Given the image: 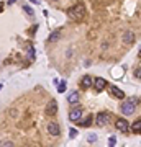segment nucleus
<instances>
[{
    "label": "nucleus",
    "instance_id": "obj_1",
    "mask_svg": "<svg viewBox=\"0 0 141 147\" xmlns=\"http://www.w3.org/2000/svg\"><path fill=\"white\" fill-rule=\"evenodd\" d=\"M140 105V98H126V101H123L121 103V113L125 114V116H131V114L136 111V106Z\"/></svg>",
    "mask_w": 141,
    "mask_h": 147
},
{
    "label": "nucleus",
    "instance_id": "obj_2",
    "mask_svg": "<svg viewBox=\"0 0 141 147\" xmlns=\"http://www.w3.org/2000/svg\"><path fill=\"white\" fill-rule=\"evenodd\" d=\"M67 13H69L71 18H74V20H81L82 16L85 15V7H84V3H77L72 8H69Z\"/></svg>",
    "mask_w": 141,
    "mask_h": 147
},
{
    "label": "nucleus",
    "instance_id": "obj_3",
    "mask_svg": "<svg viewBox=\"0 0 141 147\" xmlns=\"http://www.w3.org/2000/svg\"><path fill=\"white\" fill-rule=\"evenodd\" d=\"M95 123H97V126H107L108 123H110V114L105 113V111H102V113L97 114V118H95Z\"/></svg>",
    "mask_w": 141,
    "mask_h": 147
},
{
    "label": "nucleus",
    "instance_id": "obj_4",
    "mask_svg": "<svg viewBox=\"0 0 141 147\" xmlns=\"http://www.w3.org/2000/svg\"><path fill=\"white\" fill-rule=\"evenodd\" d=\"M46 127H48V133L51 134L53 137H58V136L61 134V126L58 124V123H54V121H49Z\"/></svg>",
    "mask_w": 141,
    "mask_h": 147
},
{
    "label": "nucleus",
    "instance_id": "obj_5",
    "mask_svg": "<svg viewBox=\"0 0 141 147\" xmlns=\"http://www.w3.org/2000/svg\"><path fill=\"white\" fill-rule=\"evenodd\" d=\"M115 127L121 131V133H128L130 131V123L126 119H123V118H118V119L115 121Z\"/></svg>",
    "mask_w": 141,
    "mask_h": 147
},
{
    "label": "nucleus",
    "instance_id": "obj_6",
    "mask_svg": "<svg viewBox=\"0 0 141 147\" xmlns=\"http://www.w3.org/2000/svg\"><path fill=\"white\" fill-rule=\"evenodd\" d=\"M82 108H75V110H71V113H69V119L72 121V123H79L82 119Z\"/></svg>",
    "mask_w": 141,
    "mask_h": 147
},
{
    "label": "nucleus",
    "instance_id": "obj_7",
    "mask_svg": "<svg viewBox=\"0 0 141 147\" xmlns=\"http://www.w3.org/2000/svg\"><path fill=\"white\" fill-rule=\"evenodd\" d=\"M105 87H107V80H105V79H102V77L94 79V88H95V92H102Z\"/></svg>",
    "mask_w": 141,
    "mask_h": 147
},
{
    "label": "nucleus",
    "instance_id": "obj_8",
    "mask_svg": "<svg viewBox=\"0 0 141 147\" xmlns=\"http://www.w3.org/2000/svg\"><path fill=\"white\" fill-rule=\"evenodd\" d=\"M56 113H58V101L51 100L49 101V105L46 106V114L48 116H54Z\"/></svg>",
    "mask_w": 141,
    "mask_h": 147
},
{
    "label": "nucleus",
    "instance_id": "obj_9",
    "mask_svg": "<svg viewBox=\"0 0 141 147\" xmlns=\"http://www.w3.org/2000/svg\"><path fill=\"white\" fill-rule=\"evenodd\" d=\"M110 93L113 95V96H117L118 100H125V96H126L123 90H120V88L115 87V85H112V87H110Z\"/></svg>",
    "mask_w": 141,
    "mask_h": 147
},
{
    "label": "nucleus",
    "instance_id": "obj_10",
    "mask_svg": "<svg viewBox=\"0 0 141 147\" xmlns=\"http://www.w3.org/2000/svg\"><path fill=\"white\" fill-rule=\"evenodd\" d=\"M94 85V79L90 77V75H84L81 79V87L82 88H90Z\"/></svg>",
    "mask_w": 141,
    "mask_h": 147
},
{
    "label": "nucleus",
    "instance_id": "obj_11",
    "mask_svg": "<svg viewBox=\"0 0 141 147\" xmlns=\"http://www.w3.org/2000/svg\"><path fill=\"white\" fill-rule=\"evenodd\" d=\"M67 101H69L71 105H77V103H79V93H77V92L69 93L67 95Z\"/></svg>",
    "mask_w": 141,
    "mask_h": 147
},
{
    "label": "nucleus",
    "instance_id": "obj_12",
    "mask_svg": "<svg viewBox=\"0 0 141 147\" xmlns=\"http://www.w3.org/2000/svg\"><path fill=\"white\" fill-rule=\"evenodd\" d=\"M133 41H134V33H133V31H126V33H123V43L131 44Z\"/></svg>",
    "mask_w": 141,
    "mask_h": 147
},
{
    "label": "nucleus",
    "instance_id": "obj_13",
    "mask_svg": "<svg viewBox=\"0 0 141 147\" xmlns=\"http://www.w3.org/2000/svg\"><path fill=\"white\" fill-rule=\"evenodd\" d=\"M130 127H131V131H133V133H136V134L141 133V118H138V119L134 121V123Z\"/></svg>",
    "mask_w": 141,
    "mask_h": 147
},
{
    "label": "nucleus",
    "instance_id": "obj_14",
    "mask_svg": "<svg viewBox=\"0 0 141 147\" xmlns=\"http://www.w3.org/2000/svg\"><path fill=\"white\" fill-rule=\"evenodd\" d=\"M59 38H61V33H59V31H54V33L49 34L48 41H49V43H56V41H59Z\"/></svg>",
    "mask_w": 141,
    "mask_h": 147
},
{
    "label": "nucleus",
    "instance_id": "obj_15",
    "mask_svg": "<svg viewBox=\"0 0 141 147\" xmlns=\"http://www.w3.org/2000/svg\"><path fill=\"white\" fill-rule=\"evenodd\" d=\"M79 123H81V126L89 127L90 124H92V116H87V119H85V121H79Z\"/></svg>",
    "mask_w": 141,
    "mask_h": 147
},
{
    "label": "nucleus",
    "instance_id": "obj_16",
    "mask_svg": "<svg viewBox=\"0 0 141 147\" xmlns=\"http://www.w3.org/2000/svg\"><path fill=\"white\" fill-rule=\"evenodd\" d=\"M58 92H59V93H64V92H66V82H64V80L58 85Z\"/></svg>",
    "mask_w": 141,
    "mask_h": 147
},
{
    "label": "nucleus",
    "instance_id": "obj_17",
    "mask_svg": "<svg viewBox=\"0 0 141 147\" xmlns=\"http://www.w3.org/2000/svg\"><path fill=\"white\" fill-rule=\"evenodd\" d=\"M75 136H77V129L71 127V129H69V137H71V139H74Z\"/></svg>",
    "mask_w": 141,
    "mask_h": 147
},
{
    "label": "nucleus",
    "instance_id": "obj_18",
    "mask_svg": "<svg viewBox=\"0 0 141 147\" xmlns=\"http://www.w3.org/2000/svg\"><path fill=\"white\" fill-rule=\"evenodd\" d=\"M23 10H25V12H26L28 15H33V10H31V8L28 7V5H23Z\"/></svg>",
    "mask_w": 141,
    "mask_h": 147
},
{
    "label": "nucleus",
    "instance_id": "obj_19",
    "mask_svg": "<svg viewBox=\"0 0 141 147\" xmlns=\"http://www.w3.org/2000/svg\"><path fill=\"white\" fill-rule=\"evenodd\" d=\"M108 142H110V146H115V144H117V137H115V136H112V137L108 139Z\"/></svg>",
    "mask_w": 141,
    "mask_h": 147
},
{
    "label": "nucleus",
    "instance_id": "obj_20",
    "mask_svg": "<svg viewBox=\"0 0 141 147\" xmlns=\"http://www.w3.org/2000/svg\"><path fill=\"white\" fill-rule=\"evenodd\" d=\"M95 140H97V136H95V134H90V136H89V142H95Z\"/></svg>",
    "mask_w": 141,
    "mask_h": 147
},
{
    "label": "nucleus",
    "instance_id": "obj_21",
    "mask_svg": "<svg viewBox=\"0 0 141 147\" xmlns=\"http://www.w3.org/2000/svg\"><path fill=\"white\" fill-rule=\"evenodd\" d=\"M134 77H136V79H141V69H136V70H134Z\"/></svg>",
    "mask_w": 141,
    "mask_h": 147
},
{
    "label": "nucleus",
    "instance_id": "obj_22",
    "mask_svg": "<svg viewBox=\"0 0 141 147\" xmlns=\"http://www.w3.org/2000/svg\"><path fill=\"white\" fill-rule=\"evenodd\" d=\"M28 52H30V57H31V59H34V51H33V47H30V49H28Z\"/></svg>",
    "mask_w": 141,
    "mask_h": 147
},
{
    "label": "nucleus",
    "instance_id": "obj_23",
    "mask_svg": "<svg viewBox=\"0 0 141 147\" xmlns=\"http://www.w3.org/2000/svg\"><path fill=\"white\" fill-rule=\"evenodd\" d=\"M15 2H17V0H8V5H13Z\"/></svg>",
    "mask_w": 141,
    "mask_h": 147
},
{
    "label": "nucleus",
    "instance_id": "obj_24",
    "mask_svg": "<svg viewBox=\"0 0 141 147\" xmlns=\"http://www.w3.org/2000/svg\"><path fill=\"white\" fill-rule=\"evenodd\" d=\"M30 2H33V3H40V2H38V0H30Z\"/></svg>",
    "mask_w": 141,
    "mask_h": 147
},
{
    "label": "nucleus",
    "instance_id": "obj_25",
    "mask_svg": "<svg viewBox=\"0 0 141 147\" xmlns=\"http://www.w3.org/2000/svg\"><path fill=\"white\" fill-rule=\"evenodd\" d=\"M140 54H141V49H140Z\"/></svg>",
    "mask_w": 141,
    "mask_h": 147
},
{
    "label": "nucleus",
    "instance_id": "obj_26",
    "mask_svg": "<svg viewBox=\"0 0 141 147\" xmlns=\"http://www.w3.org/2000/svg\"><path fill=\"white\" fill-rule=\"evenodd\" d=\"M0 146H2V142H0Z\"/></svg>",
    "mask_w": 141,
    "mask_h": 147
}]
</instances>
